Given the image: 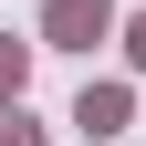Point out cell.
<instances>
[{
	"label": "cell",
	"instance_id": "obj_4",
	"mask_svg": "<svg viewBox=\"0 0 146 146\" xmlns=\"http://www.w3.org/2000/svg\"><path fill=\"white\" fill-rule=\"evenodd\" d=\"M0 94H21V42H0Z\"/></svg>",
	"mask_w": 146,
	"mask_h": 146
},
{
	"label": "cell",
	"instance_id": "obj_2",
	"mask_svg": "<svg viewBox=\"0 0 146 146\" xmlns=\"http://www.w3.org/2000/svg\"><path fill=\"white\" fill-rule=\"evenodd\" d=\"M115 125H125V94H104V84H94V94H84V136H115Z\"/></svg>",
	"mask_w": 146,
	"mask_h": 146
},
{
	"label": "cell",
	"instance_id": "obj_1",
	"mask_svg": "<svg viewBox=\"0 0 146 146\" xmlns=\"http://www.w3.org/2000/svg\"><path fill=\"white\" fill-rule=\"evenodd\" d=\"M104 21H115L104 0H52V42H94Z\"/></svg>",
	"mask_w": 146,
	"mask_h": 146
},
{
	"label": "cell",
	"instance_id": "obj_5",
	"mask_svg": "<svg viewBox=\"0 0 146 146\" xmlns=\"http://www.w3.org/2000/svg\"><path fill=\"white\" fill-rule=\"evenodd\" d=\"M136 63H146V21H136Z\"/></svg>",
	"mask_w": 146,
	"mask_h": 146
},
{
	"label": "cell",
	"instance_id": "obj_3",
	"mask_svg": "<svg viewBox=\"0 0 146 146\" xmlns=\"http://www.w3.org/2000/svg\"><path fill=\"white\" fill-rule=\"evenodd\" d=\"M0 146H42V125H31L21 104H0Z\"/></svg>",
	"mask_w": 146,
	"mask_h": 146
}]
</instances>
